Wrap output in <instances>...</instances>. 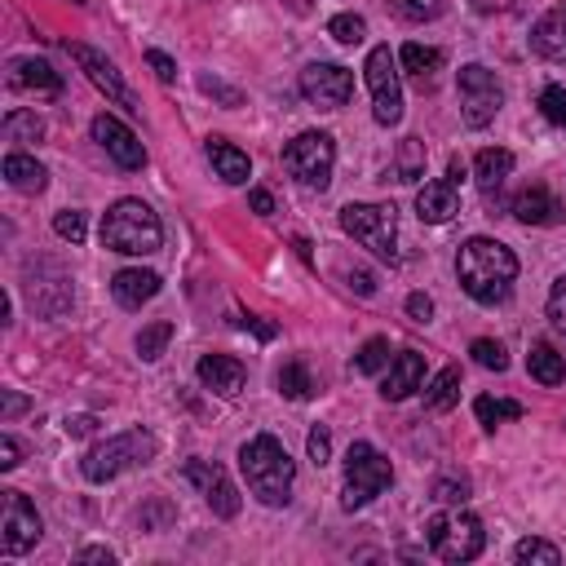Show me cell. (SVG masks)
I'll list each match as a JSON object with an SVG mask.
<instances>
[{"instance_id":"obj_6","label":"cell","mask_w":566,"mask_h":566,"mask_svg":"<svg viewBox=\"0 0 566 566\" xmlns=\"http://www.w3.org/2000/svg\"><path fill=\"white\" fill-rule=\"evenodd\" d=\"M389 482H394L389 460L371 442H354L349 455H345V491H340V504L354 513V509L371 504Z\"/></svg>"},{"instance_id":"obj_23","label":"cell","mask_w":566,"mask_h":566,"mask_svg":"<svg viewBox=\"0 0 566 566\" xmlns=\"http://www.w3.org/2000/svg\"><path fill=\"white\" fill-rule=\"evenodd\" d=\"M155 292H159V274H155V270H142V265L119 270V274L111 279V296H115L124 310H142Z\"/></svg>"},{"instance_id":"obj_3","label":"cell","mask_w":566,"mask_h":566,"mask_svg":"<svg viewBox=\"0 0 566 566\" xmlns=\"http://www.w3.org/2000/svg\"><path fill=\"white\" fill-rule=\"evenodd\" d=\"M159 243H164V226L150 212V203L115 199L102 212V248L124 252V256H146V252H159Z\"/></svg>"},{"instance_id":"obj_43","label":"cell","mask_w":566,"mask_h":566,"mask_svg":"<svg viewBox=\"0 0 566 566\" xmlns=\"http://www.w3.org/2000/svg\"><path fill=\"white\" fill-rule=\"evenodd\" d=\"M146 66L155 71L159 84H172V80H177V62H172L168 53H159V49H146Z\"/></svg>"},{"instance_id":"obj_19","label":"cell","mask_w":566,"mask_h":566,"mask_svg":"<svg viewBox=\"0 0 566 566\" xmlns=\"http://www.w3.org/2000/svg\"><path fill=\"white\" fill-rule=\"evenodd\" d=\"M420 380H424V358H420L416 349H402V354L389 358V371H385V380H380V398L402 402L407 394L420 389Z\"/></svg>"},{"instance_id":"obj_32","label":"cell","mask_w":566,"mask_h":566,"mask_svg":"<svg viewBox=\"0 0 566 566\" xmlns=\"http://www.w3.org/2000/svg\"><path fill=\"white\" fill-rule=\"evenodd\" d=\"M424 177V142L420 137H402L398 146V181H420Z\"/></svg>"},{"instance_id":"obj_47","label":"cell","mask_w":566,"mask_h":566,"mask_svg":"<svg viewBox=\"0 0 566 566\" xmlns=\"http://www.w3.org/2000/svg\"><path fill=\"white\" fill-rule=\"evenodd\" d=\"M349 287H354L358 296H371V292H376V279H371L367 270H354V274H349Z\"/></svg>"},{"instance_id":"obj_27","label":"cell","mask_w":566,"mask_h":566,"mask_svg":"<svg viewBox=\"0 0 566 566\" xmlns=\"http://www.w3.org/2000/svg\"><path fill=\"white\" fill-rule=\"evenodd\" d=\"M526 371H531L539 385H562V380H566V358H562L548 340H535L531 354H526Z\"/></svg>"},{"instance_id":"obj_33","label":"cell","mask_w":566,"mask_h":566,"mask_svg":"<svg viewBox=\"0 0 566 566\" xmlns=\"http://www.w3.org/2000/svg\"><path fill=\"white\" fill-rule=\"evenodd\" d=\"M473 411H478V420H482L486 429H495L500 420H517V416H522V402H509V398H491V394H482V398L473 402Z\"/></svg>"},{"instance_id":"obj_38","label":"cell","mask_w":566,"mask_h":566,"mask_svg":"<svg viewBox=\"0 0 566 566\" xmlns=\"http://www.w3.org/2000/svg\"><path fill=\"white\" fill-rule=\"evenodd\" d=\"M469 354H473V363L486 367V371H504V367H509V354H504L500 340H486V336H482V340L469 345Z\"/></svg>"},{"instance_id":"obj_28","label":"cell","mask_w":566,"mask_h":566,"mask_svg":"<svg viewBox=\"0 0 566 566\" xmlns=\"http://www.w3.org/2000/svg\"><path fill=\"white\" fill-rule=\"evenodd\" d=\"M455 402H460V367H442L424 389V407L429 411H451Z\"/></svg>"},{"instance_id":"obj_14","label":"cell","mask_w":566,"mask_h":566,"mask_svg":"<svg viewBox=\"0 0 566 566\" xmlns=\"http://www.w3.org/2000/svg\"><path fill=\"white\" fill-rule=\"evenodd\" d=\"M66 49H71V57L80 62V71L93 80V88H102L111 102H119V106H128V111H142V106H137V97L128 93V84L119 80V71H115L97 49H88V44H80V40H75V44H66Z\"/></svg>"},{"instance_id":"obj_26","label":"cell","mask_w":566,"mask_h":566,"mask_svg":"<svg viewBox=\"0 0 566 566\" xmlns=\"http://www.w3.org/2000/svg\"><path fill=\"white\" fill-rule=\"evenodd\" d=\"M398 62L416 75V84L420 88H429L433 84V75H438V66H442V49H433V44H402V53H398Z\"/></svg>"},{"instance_id":"obj_46","label":"cell","mask_w":566,"mask_h":566,"mask_svg":"<svg viewBox=\"0 0 566 566\" xmlns=\"http://www.w3.org/2000/svg\"><path fill=\"white\" fill-rule=\"evenodd\" d=\"M407 314H411V323H429L433 318V301L424 292H411L407 296Z\"/></svg>"},{"instance_id":"obj_25","label":"cell","mask_w":566,"mask_h":566,"mask_svg":"<svg viewBox=\"0 0 566 566\" xmlns=\"http://www.w3.org/2000/svg\"><path fill=\"white\" fill-rule=\"evenodd\" d=\"M4 181H9L13 190H22V195H40L44 181H49V172H44V164H35L31 155L13 150V155H4Z\"/></svg>"},{"instance_id":"obj_18","label":"cell","mask_w":566,"mask_h":566,"mask_svg":"<svg viewBox=\"0 0 566 566\" xmlns=\"http://www.w3.org/2000/svg\"><path fill=\"white\" fill-rule=\"evenodd\" d=\"M455 212H460V190H455L451 177H442V181H424V186L416 190V217H420V221L442 226V221H451Z\"/></svg>"},{"instance_id":"obj_13","label":"cell","mask_w":566,"mask_h":566,"mask_svg":"<svg viewBox=\"0 0 566 566\" xmlns=\"http://www.w3.org/2000/svg\"><path fill=\"white\" fill-rule=\"evenodd\" d=\"M181 478L203 491V500H208V509L217 517H234L239 513V491H234V482L226 478L221 464H212V460H186L181 464Z\"/></svg>"},{"instance_id":"obj_7","label":"cell","mask_w":566,"mask_h":566,"mask_svg":"<svg viewBox=\"0 0 566 566\" xmlns=\"http://www.w3.org/2000/svg\"><path fill=\"white\" fill-rule=\"evenodd\" d=\"M424 531H429V548H433L442 562H473V557L482 553V544H486L482 522H478L473 513H464V509L438 513Z\"/></svg>"},{"instance_id":"obj_17","label":"cell","mask_w":566,"mask_h":566,"mask_svg":"<svg viewBox=\"0 0 566 566\" xmlns=\"http://www.w3.org/2000/svg\"><path fill=\"white\" fill-rule=\"evenodd\" d=\"M9 84L35 97H57L62 93V75L44 62V57H13L9 62Z\"/></svg>"},{"instance_id":"obj_54","label":"cell","mask_w":566,"mask_h":566,"mask_svg":"<svg viewBox=\"0 0 566 566\" xmlns=\"http://www.w3.org/2000/svg\"><path fill=\"white\" fill-rule=\"evenodd\" d=\"M71 4H84V0H71Z\"/></svg>"},{"instance_id":"obj_44","label":"cell","mask_w":566,"mask_h":566,"mask_svg":"<svg viewBox=\"0 0 566 566\" xmlns=\"http://www.w3.org/2000/svg\"><path fill=\"white\" fill-rule=\"evenodd\" d=\"M199 88H203L208 97H221L226 106H239V102H243V97H239V88H226V84H221V80H212V75H199Z\"/></svg>"},{"instance_id":"obj_49","label":"cell","mask_w":566,"mask_h":566,"mask_svg":"<svg viewBox=\"0 0 566 566\" xmlns=\"http://www.w3.org/2000/svg\"><path fill=\"white\" fill-rule=\"evenodd\" d=\"M0 469H18V442L9 433L0 438Z\"/></svg>"},{"instance_id":"obj_8","label":"cell","mask_w":566,"mask_h":566,"mask_svg":"<svg viewBox=\"0 0 566 566\" xmlns=\"http://www.w3.org/2000/svg\"><path fill=\"white\" fill-rule=\"evenodd\" d=\"M332 164H336V142L332 133H301L283 146V168L310 186V190H323L332 181Z\"/></svg>"},{"instance_id":"obj_1","label":"cell","mask_w":566,"mask_h":566,"mask_svg":"<svg viewBox=\"0 0 566 566\" xmlns=\"http://www.w3.org/2000/svg\"><path fill=\"white\" fill-rule=\"evenodd\" d=\"M455 274H460V287H464L478 305H500V301H509V292H513L517 256H513L500 239L473 234V239L460 243Z\"/></svg>"},{"instance_id":"obj_52","label":"cell","mask_w":566,"mask_h":566,"mask_svg":"<svg viewBox=\"0 0 566 566\" xmlns=\"http://www.w3.org/2000/svg\"><path fill=\"white\" fill-rule=\"evenodd\" d=\"M75 562H106V566H111V562H115V553H111V548H80V557H75Z\"/></svg>"},{"instance_id":"obj_11","label":"cell","mask_w":566,"mask_h":566,"mask_svg":"<svg viewBox=\"0 0 566 566\" xmlns=\"http://www.w3.org/2000/svg\"><path fill=\"white\" fill-rule=\"evenodd\" d=\"M301 97L323 111H340L354 97V71H345L336 62H310L301 71Z\"/></svg>"},{"instance_id":"obj_50","label":"cell","mask_w":566,"mask_h":566,"mask_svg":"<svg viewBox=\"0 0 566 566\" xmlns=\"http://www.w3.org/2000/svg\"><path fill=\"white\" fill-rule=\"evenodd\" d=\"M248 199H252V212H261V217H270V212H274V195H270V190H252Z\"/></svg>"},{"instance_id":"obj_35","label":"cell","mask_w":566,"mask_h":566,"mask_svg":"<svg viewBox=\"0 0 566 566\" xmlns=\"http://www.w3.org/2000/svg\"><path fill=\"white\" fill-rule=\"evenodd\" d=\"M385 363H389V340H385V336H371V340L358 349L354 371H358V376H371V371H380Z\"/></svg>"},{"instance_id":"obj_20","label":"cell","mask_w":566,"mask_h":566,"mask_svg":"<svg viewBox=\"0 0 566 566\" xmlns=\"http://www.w3.org/2000/svg\"><path fill=\"white\" fill-rule=\"evenodd\" d=\"M199 380H203V389H212V394H221V398H234V394L243 389L248 371H243V363L230 358V354H203V358H199Z\"/></svg>"},{"instance_id":"obj_16","label":"cell","mask_w":566,"mask_h":566,"mask_svg":"<svg viewBox=\"0 0 566 566\" xmlns=\"http://www.w3.org/2000/svg\"><path fill=\"white\" fill-rule=\"evenodd\" d=\"M509 212L522 221V226H553V221H562V199L548 190V186H526V190H517L513 195V203H509Z\"/></svg>"},{"instance_id":"obj_30","label":"cell","mask_w":566,"mask_h":566,"mask_svg":"<svg viewBox=\"0 0 566 566\" xmlns=\"http://www.w3.org/2000/svg\"><path fill=\"white\" fill-rule=\"evenodd\" d=\"M4 137L9 142H40L44 137V119L35 111H9L4 115Z\"/></svg>"},{"instance_id":"obj_31","label":"cell","mask_w":566,"mask_h":566,"mask_svg":"<svg viewBox=\"0 0 566 566\" xmlns=\"http://www.w3.org/2000/svg\"><path fill=\"white\" fill-rule=\"evenodd\" d=\"M279 389H283L287 398H296V402H305V398L314 394V380H310V371H305L301 358H292V363L279 367Z\"/></svg>"},{"instance_id":"obj_45","label":"cell","mask_w":566,"mask_h":566,"mask_svg":"<svg viewBox=\"0 0 566 566\" xmlns=\"http://www.w3.org/2000/svg\"><path fill=\"white\" fill-rule=\"evenodd\" d=\"M305 447H310V460H314V464H327V455H332V438H327L323 424L310 429V442H305Z\"/></svg>"},{"instance_id":"obj_24","label":"cell","mask_w":566,"mask_h":566,"mask_svg":"<svg viewBox=\"0 0 566 566\" xmlns=\"http://www.w3.org/2000/svg\"><path fill=\"white\" fill-rule=\"evenodd\" d=\"M208 159H212L217 177H221V181H230V186H243V181L252 177L248 155H243L239 146H230L226 137H208Z\"/></svg>"},{"instance_id":"obj_29","label":"cell","mask_w":566,"mask_h":566,"mask_svg":"<svg viewBox=\"0 0 566 566\" xmlns=\"http://www.w3.org/2000/svg\"><path fill=\"white\" fill-rule=\"evenodd\" d=\"M168 340H172V323H168V318L146 323V327L137 332V354H142V363H155V358L168 349Z\"/></svg>"},{"instance_id":"obj_51","label":"cell","mask_w":566,"mask_h":566,"mask_svg":"<svg viewBox=\"0 0 566 566\" xmlns=\"http://www.w3.org/2000/svg\"><path fill=\"white\" fill-rule=\"evenodd\" d=\"M93 424H97L93 416H71V420H66V433H71V438H84V433H93Z\"/></svg>"},{"instance_id":"obj_10","label":"cell","mask_w":566,"mask_h":566,"mask_svg":"<svg viewBox=\"0 0 566 566\" xmlns=\"http://www.w3.org/2000/svg\"><path fill=\"white\" fill-rule=\"evenodd\" d=\"M500 106H504L500 80L486 66H478V62L460 66V115H464V124L469 128H486Z\"/></svg>"},{"instance_id":"obj_5","label":"cell","mask_w":566,"mask_h":566,"mask_svg":"<svg viewBox=\"0 0 566 566\" xmlns=\"http://www.w3.org/2000/svg\"><path fill=\"white\" fill-rule=\"evenodd\" d=\"M340 230L371 248L380 261H398V212L394 203H345Z\"/></svg>"},{"instance_id":"obj_4","label":"cell","mask_w":566,"mask_h":566,"mask_svg":"<svg viewBox=\"0 0 566 566\" xmlns=\"http://www.w3.org/2000/svg\"><path fill=\"white\" fill-rule=\"evenodd\" d=\"M155 433H146V429H124V433H115V438H106V442H97V447H88V455H84V478L88 482H111V478H119L124 469H133V464H146L150 455H155Z\"/></svg>"},{"instance_id":"obj_22","label":"cell","mask_w":566,"mask_h":566,"mask_svg":"<svg viewBox=\"0 0 566 566\" xmlns=\"http://www.w3.org/2000/svg\"><path fill=\"white\" fill-rule=\"evenodd\" d=\"M509 172H513V150H504V146H486V150H478V159H473V177H478V190L486 195V203L500 199V186L509 181Z\"/></svg>"},{"instance_id":"obj_34","label":"cell","mask_w":566,"mask_h":566,"mask_svg":"<svg viewBox=\"0 0 566 566\" xmlns=\"http://www.w3.org/2000/svg\"><path fill=\"white\" fill-rule=\"evenodd\" d=\"M513 557L522 562V566H557L562 562V548L557 544H548V539H522L517 548H513Z\"/></svg>"},{"instance_id":"obj_37","label":"cell","mask_w":566,"mask_h":566,"mask_svg":"<svg viewBox=\"0 0 566 566\" xmlns=\"http://www.w3.org/2000/svg\"><path fill=\"white\" fill-rule=\"evenodd\" d=\"M327 35H332L336 44H358V40L367 35V22H363L358 13H336V18L327 22Z\"/></svg>"},{"instance_id":"obj_41","label":"cell","mask_w":566,"mask_h":566,"mask_svg":"<svg viewBox=\"0 0 566 566\" xmlns=\"http://www.w3.org/2000/svg\"><path fill=\"white\" fill-rule=\"evenodd\" d=\"M433 500L438 504H464L469 500V482L464 478H438L433 482Z\"/></svg>"},{"instance_id":"obj_53","label":"cell","mask_w":566,"mask_h":566,"mask_svg":"<svg viewBox=\"0 0 566 566\" xmlns=\"http://www.w3.org/2000/svg\"><path fill=\"white\" fill-rule=\"evenodd\" d=\"M27 407V398H18V394H4V416H18Z\"/></svg>"},{"instance_id":"obj_40","label":"cell","mask_w":566,"mask_h":566,"mask_svg":"<svg viewBox=\"0 0 566 566\" xmlns=\"http://www.w3.org/2000/svg\"><path fill=\"white\" fill-rule=\"evenodd\" d=\"M53 230H57V239H66V243H84L88 221H84V212L66 208V212H57V217H53Z\"/></svg>"},{"instance_id":"obj_39","label":"cell","mask_w":566,"mask_h":566,"mask_svg":"<svg viewBox=\"0 0 566 566\" xmlns=\"http://www.w3.org/2000/svg\"><path fill=\"white\" fill-rule=\"evenodd\" d=\"M539 115H544L548 124L566 128V88H562V84H548V88L539 93Z\"/></svg>"},{"instance_id":"obj_36","label":"cell","mask_w":566,"mask_h":566,"mask_svg":"<svg viewBox=\"0 0 566 566\" xmlns=\"http://www.w3.org/2000/svg\"><path fill=\"white\" fill-rule=\"evenodd\" d=\"M394 13L407 22H433L447 13V0H394Z\"/></svg>"},{"instance_id":"obj_42","label":"cell","mask_w":566,"mask_h":566,"mask_svg":"<svg viewBox=\"0 0 566 566\" xmlns=\"http://www.w3.org/2000/svg\"><path fill=\"white\" fill-rule=\"evenodd\" d=\"M548 323L557 332H566V279H557L553 292H548Z\"/></svg>"},{"instance_id":"obj_9","label":"cell","mask_w":566,"mask_h":566,"mask_svg":"<svg viewBox=\"0 0 566 566\" xmlns=\"http://www.w3.org/2000/svg\"><path fill=\"white\" fill-rule=\"evenodd\" d=\"M367 88H371V115L376 124H398L402 119V84H398V57L389 53V44L367 53Z\"/></svg>"},{"instance_id":"obj_12","label":"cell","mask_w":566,"mask_h":566,"mask_svg":"<svg viewBox=\"0 0 566 566\" xmlns=\"http://www.w3.org/2000/svg\"><path fill=\"white\" fill-rule=\"evenodd\" d=\"M40 531L44 526H40L35 504L22 491H4V500H0V548L4 553H27V548H35Z\"/></svg>"},{"instance_id":"obj_21","label":"cell","mask_w":566,"mask_h":566,"mask_svg":"<svg viewBox=\"0 0 566 566\" xmlns=\"http://www.w3.org/2000/svg\"><path fill=\"white\" fill-rule=\"evenodd\" d=\"M531 49L548 62H566V0L553 4L535 27H531Z\"/></svg>"},{"instance_id":"obj_48","label":"cell","mask_w":566,"mask_h":566,"mask_svg":"<svg viewBox=\"0 0 566 566\" xmlns=\"http://www.w3.org/2000/svg\"><path fill=\"white\" fill-rule=\"evenodd\" d=\"M239 327H252V332H256V336H261V340H274V332H279V327H274V323H261V318H256V314H248V318H239Z\"/></svg>"},{"instance_id":"obj_2","label":"cell","mask_w":566,"mask_h":566,"mask_svg":"<svg viewBox=\"0 0 566 566\" xmlns=\"http://www.w3.org/2000/svg\"><path fill=\"white\" fill-rule=\"evenodd\" d=\"M239 469H243V478H248V491H252L261 504L279 509V504L292 500L296 464H292V455L283 451L279 438H270V433L248 438V442L239 447Z\"/></svg>"},{"instance_id":"obj_15","label":"cell","mask_w":566,"mask_h":566,"mask_svg":"<svg viewBox=\"0 0 566 566\" xmlns=\"http://www.w3.org/2000/svg\"><path fill=\"white\" fill-rule=\"evenodd\" d=\"M93 137L106 146V155H111L124 172H133V168L146 164V146H142L137 133H133L128 124H119L115 115H97V119H93Z\"/></svg>"}]
</instances>
